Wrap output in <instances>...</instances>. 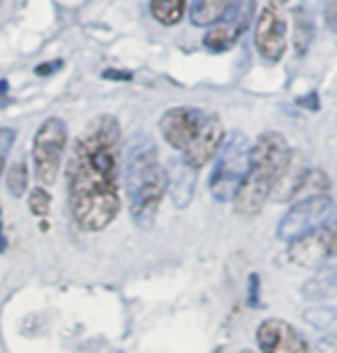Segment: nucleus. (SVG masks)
<instances>
[{"label": "nucleus", "mask_w": 337, "mask_h": 353, "mask_svg": "<svg viewBox=\"0 0 337 353\" xmlns=\"http://www.w3.org/2000/svg\"><path fill=\"white\" fill-rule=\"evenodd\" d=\"M326 21H328L330 28L337 32V3H335V0L328 5V10H326Z\"/></svg>", "instance_id": "412c9836"}, {"label": "nucleus", "mask_w": 337, "mask_h": 353, "mask_svg": "<svg viewBox=\"0 0 337 353\" xmlns=\"http://www.w3.org/2000/svg\"><path fill=\"white\" fill-rule=\"evenodd\" d=\"M8 190L10 194L19 199L25 194V190H28V166H25L23 159H19L10 166L8 171Z\"/></svg>", "instance_id": "a211bd4d"}, {"label": "nucleus", "mask_w": 337, "mask_h": 353, "mask_svg": "<svg viewBox=\"0 0 337 353\" xmlns=\"http://www.w3.org/2000/svg\"><path fill=\"white\" fill-rule=\"evenodd\" d=\"M337 256V222H326L289 243V261L314 270Z\"/></svg>", "instance_id": "0eeeda50"}, {"label": "nucleus", "mask_w": 337, "mask_h": 353, "mask_svg": "<svg viewBox=\"0 0 337 353\" xmlns=\"http://www.w3.org/2000/svg\"><path fill=\"white\" fill-rule=\"evenodd\" d=\"M330 192V178L326 171L321 169H307L305 176L298 185V192L296 196L307 199V196H319V194H328Z\"/></svg>", "instance_id": "f3484780"}, {"label": "nucleus", "mask_w": 337, "mask_h": 353, "mask_svg": "<svg viewBox=\"0 0 337 353\" xmlns=\"http://www.w3.org/2000/svg\"><path fill=\"white\" fill-rule=\"evenodd\" d=\"M123 132L116 116H97L74 139L68 162L70 210L79 229L104 231L121 212Z\"/></svg>", "instance_id": "f257e3e1"}, {"label": "nucleus", "mask_w": 337, "mask_h": 353, "mask_svg": "<svg viewBox=\"0 0 337 353\" xmlns=\"http://www.w3.org/2000/svg\"><path fill=\"white\" fill-rule=\"evenodd\" d=\"M46 65V68H37L35 72H37V74H49V72H56L58 70V65H61V63H44Z\"/></svg>", "instance_id": "4be33fe9"}, {"label": "nucleus", "mask_w": 337, "mask_h": 353, "mask_svg": "<svg viewBox=\"0 0 337 353\" xmlns=\"http://www.w3.org/2000/svg\"><path fill=\"white\" fill-rule=\"evenodd\" d=\"M68 148V125L63 118H46L32 139V164L42 185H54Z\"/></svg>", "instance_id": "39448f33"}, {"label": "nucleus", "mask_w": 337, "mask_h": 353, "mask_svg": "<svg viewBox=\"0 0 337 353\" xmlns=\"http://www.w3.org/2000/svg\"><path fill=\"white\" fill-rule=\"evenodd\" d=\"M241 353H252V351H241Z\"/></svg>", "instance_id": "a878e982"}, {"label": "nucleus", "mask_w": 337, "mask_h": 353, "mask_svg": "<svg viewBox=\"0 0 337 353\" xmlns=\"http://www.w3.org/2000/svg\"><path fill=\"white\" fill-rule=\"evenodd\" d=\"M187 12V0H150V14L162 26H178Z\"/></svg>", "instance_id": "2eb2a0df"}, {"label": "nucleus", "mask_w": 337, "mask_h": 353, "mask_svg": "<svg viewBox=\"0 0 337 353\" xmlns=\"http://www.w3.org/2000/svg\"><path fill=\"white\" fill-rule=\"evenodd\" d=\"M194 166H190L187 162H176L171 164V169L167 171L169 178V190L171 196H174L176 205H187L192 199V192H194Z\"/></svg>", "instance_id": "ddd939ff"}, {"label": "nucleus", "mask_w": 337, "mask_h": 353, "mask_svg": "<svg viewBox=\"0 0 337 353\" xmlns=\"http://www.w3.org/2000/svg\"><path fill=\"white\" fill-rule=\"evenodd\" d=\"M125 188H127L130 215L141 231L155 224L160 203L169 190L167 169L160 162V152L148 134H136L130 143L125 162Z\"/></svg>", "instance_id": "f03ea898"}, {"label": "nucleus", "mask_w": 337, "mask_h": 353, "mask_svg": "<svg viewBox=\"0 0 337 353\" xmlns=\"http://www.w3.org/2000/svg\"><path fill=\"white\" fill-rule=\"evenodd\" d=\"M256 342L263 353H307V342L294 328L292 323L282 319H266L256 328Z\"/></svg>", "instance_id": "f8f14e48"}, {"label": "nucleus", "mask_w": 337, "mask_h": 353, "mask_svg": "<svg viewBox=\"0 0 337 353\" xmlns=\"http://www.w3.org/2000/svg\"><path fill=\"white\" fill-rule=\"evenodd\" d=\"M277 5H284V3H289V0H275Z\"/></svg>", "instance_id": "393cba45"}, {"label": "nucleus", "mask_w": 337, "mask_h": 353, "mask_svg": "<svg viewBox=\"0 0 337 353\" xmlns=\"http://www.w3.org/2000/svg\"><path fill=\"white\" fill-rule=\"evenodd\" d=\"M203 111L199 109H190V106H176V109H169L164 116L160 118V132L174 150L185 152L187 145L194 139L196 130H199Z\"/></svg>", "instance_id": "9b49d317"}, {"label": "nucleus", "mask_w": 337, "mask_h": 353, "mask_svg": "<svg viewBox=\"0 0 337 353\" xmlns=\"http://www.w3.org/2000/svg\"><path fill=\"white\" fill-rule=\"evenodd\" d=\"M231 3H234V0H192L190 21L194 23L196 28H210L213 23L220 21Z\"/></svg>", "instance_id": "4468645a"}, {"label": "nucleus", "mask_w": 337, "mask_h": 353, "mask_svg": "<svg viewBox=\"0 0 337 353\" xmlns=\"http://www.w3.org/2000/svg\"><path fill=\"white\" fill-rule=\"evenodd\" d=\"M314 39V19L305 8H296L294 10V46L296 51L307 53L309 44Z\"/></svg>", "instance_id": "dca6fc26"}, {"label": "nucleus", "mask_w": 337, "mask_h": 353, "mask_svg": "<svg viewBox=\"0 0 337 353\" xmlns=\"http://www.w3.org/2000/svg\"><path fill=\"white\" fill-rule=\"evenodd\" d=\"M5 248H8V243H5V236H3V217H0V252H5Z\"/></svg>", "instance_id": "b1692460"}, {"label": "nucleus", "mask_w": 337, "mask_h": 353, "mask_svg": "<svg viewBox=\"0 0 337 353\" xmlns=\"http://www.w3.org/2000/svg\"><path fill=\"white\" fill-rule=\"evenodd\" d=\"M28 208L35 217H46L51 210V194L44 188H35L28 194Z\"/></svg>", "instance_id": "6ab92c4d"}, {"label": "nucleus", "mask_w": 337, "mask_h": 353, "mask_svg": "<svg viewBox=\"0 0 337 353\" xmlns=\"http://www.w3.org/2000/svg\"><path fill=\"white\" fill-rule=\"evenodd\" d=\"M254 12H256V0H234L229 5V10L222 14L220 21L210 26V30L203 37V44L215 53L229 51L238 39L245 35V30L249 28V23L254 19Z\"/></svg>", "instance_id": "6e6552de"}, {"label": "nucleus", "mask_w": 337, "mask_h": 353, "mask_svg": "<svg viewBox=\"0 0 337 353\" xmlns=\"http://www.w3.org/2000/svg\"><path fill=\"white\" fill-rule=\"evenodd\" d=\"M224 143V128H222V118L217 113H203L199 130H196L194 139L187 145V150L183 152V159L194 169L206 166L210 159L217 157Z\"/></svg>", "instance_id": "9d476101"}, {"label": "nucleus", "mask_w": 337, "mask_h": 353, "mask_svg": "<svg viewBox=\"0 0 337 353\" xmlns=\"http://www.w3.org/2000/svg\"><path fill=\"white\" fill-rule=\"evenodd\" d=\"M333 212H335V201L328 194L300 199V201L294 203L292 210L282 217L280 226H277V238L292 243L298 236H303V233L330 222Z\"/></svg>", "instance_id": "423d86ee"}, {"label": "nucleus", "mask_w": 337, "mask_h": 353, "mask_svg": "<svg viewBox=\"0 0 337 353\" xmlns=\"http://www.w3.org/2000/svg\"><path fill=\"white\" fill-rule=\"evenodd\" d=\"M292 157V145L280 132H263L256 137L249 148V171L234 199L236 212L245 217L259 215Z\"/></svg>", "instance_id": "7ed1b4c3"}, {"label": "nucleus", "mask_w": 337, "mask_h": 353, "mask_svg": "<svg viewBox=\"0 0 337 353\" xmlns=\"http://www.w3.org/2000/svg\"><path fill=\"white\" fill-rule=\"evenodd\" d=\"M14 139H17V132L12 128H0V178L5 173V166H8V157H10V150L14 145Z\"/></svg>", "instance_id": "aec40b11"}, {"label": "nucleus", "mask_w": 337, "mask_h": 353, "mask_svg": "<svg viewBox=\"0 0 337 353\" xmlns=\"http://www.w3.org/2000/svg\"><path fill=\"white\" fill-rule=\"evenodd\" d=\"M104 79H130L127 72H104Z\"/></svg>", "instance_id": "5701e85b"}, {"label": "nucleus", "mask_w": 337, "mask_h": 353, "mask_svg": "<svg viewBox=\"0 0 337 353\" xmlns=\"http://www.w3.org/2000/svg\"><path fill=\"white\" fill-rule=\"evenodd\" d=\"M254 46L266 63H280L287 53V21L275 0L268 3L256 19Z\"/></svg>", "instance_id": "1a4fd4ad"}, {"label": "nucleus", "mask_w": 337, "mask_h": 353, "mask_svg": "<svg viewBox=\"0 0 337 353\" xmlns=\"http://www.w3.org/2000/svg\"><path fill=\"white\" fill-rule=\"evenodd\" d=\"M249 148L247 137L241 132H234L224 139L220 152H217V164L210 176V194L217 201H234L238 196L243 181L249 171Z\"/></svg>", "instance_id": "20e7f679"}]
</instances>
